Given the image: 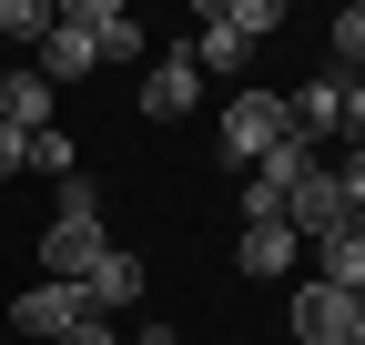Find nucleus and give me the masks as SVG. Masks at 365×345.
<instances>
[{
  "label": "nucleus",
  "instance_id": "nucleus-1",
  "mask_svg": "<svg viewBox=\"0 0 365 345\" xmlns=\"http://www.w3.org/2000/svg\"><path fill=\"white\" fill-rule=\"evenodd\" d=\"M274 31H284V0H213L182 51H193V71H244Z\"/></svg>",
  "mask_w": 365,
  "mask_h": 345
},
{
  "label": "nucleus",
  "instance_id": "nucleus-2",
  "mask_svg": "<svg viewBox=\"0 0 365 345\" xmlns=\"http://www.w3.org/2000/svg\"><path fill=\"white\" fill-rule=\"evenodd\" d=\"M284 133V92H264V81H244V92H223V172H254Z\"/></svg>",
  "mask_w": 365,
  "mask_h": 345
},
{
  "label": "nucleus",
  "instance_id": "nucleus-3",
  "mask_svg": "<svg viewBox=\"0 0 365 345\" xmlns=\"http://www.w3.org/2000/svg\"><path fill=\"white\" fill-rule=\"evenodd\" d=\"M61 21L91 41V61H102V71L153 61V31H143V11H122V0H61Z\"/></svg>",
  "mask_w": 365,
  "mask_h": 345
},
{
  "label": "nucleus",
  "instance_id": "nucleus-4",
  "mask_svg": "<svg viewBox=\"0 0 365 345\" xmlns=\"http://www.w3.org/2000/svg\"><path fill=\"white\" fill-rule=\"evenodd\" d=\"M71 325H91V294H81V284H51V274H41V284H21V294H11V335L61 345Z\"/></svg>",
  "mask_w": 365,
  "mask_h": 345
},
{
  "label": "nucleus",
  "instance_id": "nucleus-5",
  "mask_svg": "<svg viewBox=\"0 0 365 345\" xmlns=\"http://www.w3.org/2000/svg\"><path fill=\"white\" fill-rule=\"evenodd\" d=\"M102 254H112L102 213H51V224H41V274H51V284H81Z\"/></svg>",
  "mask_w": 365,
  "mask_h": 345
},
{
  "label": "nucleus",
  "instance_id": "nucleus-6",
  "mask_svg": "<svg viewBox=\"0 0 365 345\" xmlns=\"http://www.w3.org/2000/svg\"><path fill=\"white\" fill-rule=\"evenodd\" d=\"M193 102H203L193 51H182V41H173V51H153V61H143V122H182Z\"/></svg>",
  "mask_w": 365,
  "mask_h": 345
},
{
  "label": "nucleus",
  "instance_id": "nucleus-7",
  "mask_svg": "<svg viewBox=\"0 0 365 345\" xmlns=\"http://www.w3.org/2000/svg\"><path fill=\"white\" fill-rule=\"evenodd\" d=\"M284 224H294L304 244H325V234H345V224H355V213H345V183H335V172H325V163H314V172H304V183L284 193Z\"/></svg>",
  "mask_w": 365,
  "mask_h": 345
},
{
  "label": "nucleus",
  "instance_id": "nucleus-8",
  "mask_svg": "<svg viewBox=\"0 0 365 345\" xmlns=\"http://www.w3.org/2000/svg\"><path fill=\"white\" fill-rule=\"evenodd\" d=\"M284 325H294V345H345V325H355V294H335V284H314V274H304Z\"/></svg>",
  "mask_w": 365,
  "mask_h": 345
},
{
  "label": "nucleus",
  "instance_id": "nucleus-9",
  "mask_svg": "<svg viewBox=\"0 0 365 345\" xmlns=\"http://www.w3.org/2000/svg\"><path fill=\"white\" fill-rule=\"evenodd\" d=\"M335 122H345V71H325V81H304V92H284V133H294L304 153L325 143Z\"/></svg>",
  "mask_w": 365,
  "mask_h": 345
},
{
  "label": "nucleus",
  "instance_id": "nucleus-10",
  "mask_svg": "<svg viewBox=\"0 0 365 345\" xmlns=\"http://www.w3.org/2000/svg\"><path fill=\"white\" fill-rule=\"evenodd\" d=\"M51 112H61V92H51L31 61H21V71H0V122H11L21 143H31V133H51Z\"/></svg>",
  "mask_w": 365,
  "mask_h": 345
},
{
  "label": "nucleus",
  "instance_id": "nucleus-11",
  "mask_svg": "<svg viewBox=\"0 0 365 345\" xmlns=\"http://www.w3.org/2000/svg\"><path fill=\"white\" fill-rule=\"evenodd\" d=\"M81 294H91V315H102V325H112V315L132 305V294H143V254H132V244H112V254H102V264H91V274H81Z\"/></svg>",
  "mask_w": 365,
  "mask_h": 345
},
{
  "label": "nucleus",
  "instance_id": "nucleus-12",
  "mask_svg": "<svg viewBox=\"0 0 365 345\" xmlns=\"http://www.w3.org/2000/svg\"><path fill=\"white\" fill-rule=\"evenodd\" d=\"M234 264H244V274H294V264H304V234H294V224H244V234H234Z\"/></svg>",
  "mask_w": 365,
  "mask_h": 345
},
{
  "label": "nucleus",
  "instance_id": "nucleus-13",
  "mask_svg": "<svg viewBox=\"0 0 365 345\" xmlns=\"http://www.w3.org/2000/svg\"><path fill=\"white\" fill-rule=\"evenodd\" d=\"M31 71H41V81H51V92H61V81H91L102 61H91V41H81V31H71V21L51 11V41H41V51H31Z\"/></svg>",
  "mask_w": 365,
  "mask_h": 345
},
{
  "label": "nucleus",
  "instance_id": "nucleus-14",
  "mask_svg": "<svg viewBox=\"0 0 365 345\" xmlns=\"http://www.w3.org/2000/svg\"><path fill=\"white\" fill-rule=\"evenodd\" d=\"M314 284H335V294H365V234H355V224L314 244Z\"/></svg>",
  "mask_w": 365,
  "mask_h": 345
},
{
  "label": "nucleus",
  "instance_id": "nucleus-15",
  "mask_svg": "<svg viewBox=\"0 0 365 345\" xmlns=\"http://www.w3.org/2000/svg\"><path fill=\"white\" fill-rule=\"evenodd\" d=\"M21 172H51V183H71V172H81V153H71V133H61V122L21 143Z\"/></svg>",
  "mask_w": 365,
  "mask_h": 345
},
{
  "label": "nucleus",
  "instance_id": "nucleus-16",
  "mask_svg": "<svg viewBox=\"0 0 365 345\" xmlns=\"http://www.w3.org/2000/svg\"><path fill=\"white\" fill-rule=\"evenodd\" d=\"M0 41L41 51V41H51V0H0Z\"/></svg>",
  "mask_w": 365,
  "mask_h": 345
},
{
  "label": "nucleus",
  "instance_id": "nucleus-17",
  "mask_svg": "<svg viewBox=\"0 0 365 345\" xmlns=\"http://www.w3.org/2000/svg\"><path fill=\"white\" fill-rule=\"evenodd\" d=\"M325 41H335V71H365V0H345Z\"/></svg>",
  "mask_w": 365,
  "mask_h": 345
},
{
  "label": "nucleus",
  "instance_id": "nucleus-18",
  "mask_svg": "<svg viewBox=\"0 0 365 345\" xmlns=\"http://www.w3.org/2000/svg\"><path fill=\"white\" fill-rule=\"evenodd\" d=\"M335 133H355V153H365V71H345V122Z\"/></svg>",
  "mask_w": 365,
  "mask_h": 345
},
{
  "label": "nucleus",
  "instance_id": "nucleus-19",
  "mask_svg": "<svg viewBox=\"0 0 365 345\" xmlns=\"http://www.w3.org/2000/svg\"><path fill=\"white\" fill-rule=\"evenodd\" d=\"M335 183H345V213H355V234H365V153H355V163L335 172Z\"/></svg>",
  "mask_w": 365,
  "mask_h": 345
},
{
  "label": "nucleus",
  "instance_id": "nucleus-20",
  "mask_svg": "<svg viewBox=\"0 0 365 345\" xmlns=\"http://www.w3.org/2000/svg\"><path fill=\"white\" fill-rule=\"evenodd\" d=\"M61 345H122V335H112V325H102V315H91V325H71V335H61Z\"/></svg>",
  "mask_w": 365,
  "mask_h": 345
},
{
  "label": "nucleus",
  "instance_id": "nucleus-21",
  "mask_svg": "<svg viewBox=\"0 0 365 345\" xmlns=\"http://www.w3.org/2000/svg\"><path fill=\"white\" fill-rule=\"evenodd\" d=\"M11 172H21V133L0 122V183H11Z\"/></svg>",
  "mask_w": 365,
  "mask_h": 345
},
{
  "label": "nucleus",
  "instance_id": "nucleus-22",
  "mask_svg": "<svg viewBox=\"0 0 365 345\" xmlns=\"http://www.w3.org/2000/svg\"><path fill=\"white\" fill-rule=\"evenodd\" d=\"M132 345H182V335H173V325H143V335H132Z\"/></svg>",
  "mask_w": 365,
  "mask_h": 345
},
{
  "label": "nucleus",
  "instance_id": "nucleus-23",
  "mask_svg": "<svg viewBox=\"0 0 365 345\" xmlns=\"http://www.w3.org/2000/svg\"><path fill=\"white\" fill-rule=\"evenodd\" d=\"M345 345H365V294H355V325H345Z\"/></svg>",
  "mask_w": 365,
  "mask_h": 345
}]
</instances>
